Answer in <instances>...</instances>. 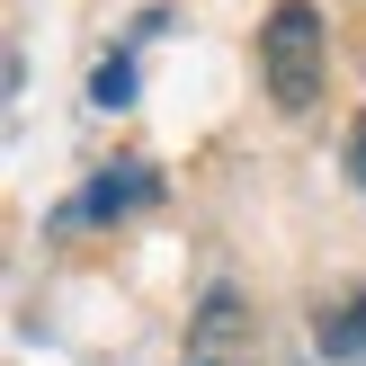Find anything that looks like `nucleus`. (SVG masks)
Returning a JSON list of instances; mask_svg holds the SVG:
<instances>
[{
  "label": "nucleus",
  "mask_w": 366,
  "mask_h": 366,
  "mask_svg": "<svg viewBox=\"0 0 366 366\" xmlns=\"http://www.w3.org/2000/svg\"><path fill=\"white\" fill-rule=\"evenodd\" d=\"M152 197H161V179L143 170V161H117V170H99L81 188V206H63V224H117V214L152 206Z\"/></svg>",
  "instance_id": "7ed1b4c3"
},
{
  "label": "nucleus",
  "mask_w": 366,
  "mask_h": 366,
  "mask_svg": "<svg viewBox=\"0 0 366 366\" xmlns=\"http://www.w3.org/2000/svg\"><path fill=\"white\" fill-rule=\"evenodd\" d=\"M250 340H259V322H250L242 286H214V295L197 304V322H188L179 366H250Z\"/></svg>",
  "instance_id": "f03ea898"
},
{
  "label": "nucleus",
  "mask_w": 366,
  "mask_h": 366,
  "mask_svg": "<svg viewBox=\"0 0 366 366\" xmlns=\"http://www.w3.org/2000/svg\"><path fill=\"white\" fill-rule=\"evenodd\" d=\"M313 340H322V357H366V295L322 304V313H313Z\"/></svg>",
  "instance_id": "20e7f679"
},
{
  "label": "nucleus",
  "mask_w": 366,
  "mask_h": 366,
  "mask_svg": "<svg viewBox=\"0 0 366 366\" xmlns=\"http://www.w3.org/2000/svg\"><path fill=\"white\" fill-rule=\"evenodd\" d=\"M349 170H357V188H366V117L349 125Z\"/></svg>",
  "instance_id": "423d86ee"
},
{
  "label": "nucleus",
  "mask_w": 366,
  "mask_h": 366,
  "mask_svg": "<svg viewBox=\"0 0 366 366\" xmlns=\"http://www.w3.org/2000/svg\"><path fill=\"white\" fill-rule=\"evenodd\" d=\"M322 54H331V36H322V9L313 0H277L259 27V81L277 107H313L322 99Z\"/></svg>",
  "instance_id": "f257e3e1"
},
{
  "label": "nucleus",
  "mask_w": 366,
  "mask_h": 366,
  "mask_svg": "<svg viewBox=\"0 0 366 366\" xmlns=\"http://www.w3.org/2000/svg\"><path fill=\"white\" fill-rule=\"evenodd\" d=\"M89 99H99V107H125V99H134V63H125V54L99 63V71H89Z\"/></svg>",
  "instance_id": "39448f33"
}]
</instances>
